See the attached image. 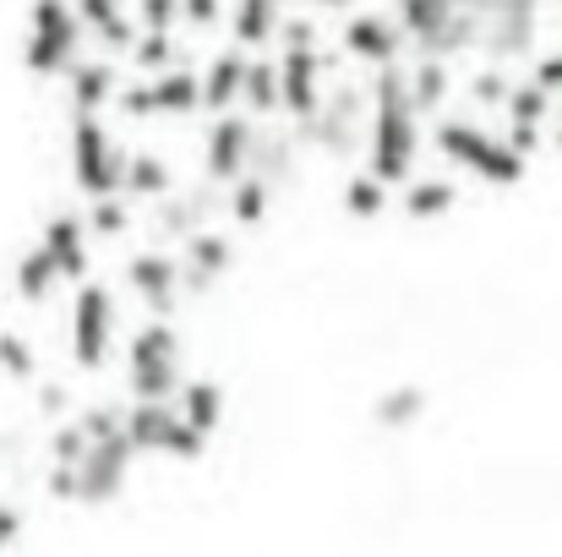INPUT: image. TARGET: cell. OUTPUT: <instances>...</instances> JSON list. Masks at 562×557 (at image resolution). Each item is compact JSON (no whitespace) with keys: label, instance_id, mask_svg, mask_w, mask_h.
Here are the masks:
<instances>
[{"label":"cell","instance_id":"ba28073f","mask_svg":"<svg viewBox=\"0 0 562 557\" xmlns=\"http://www.w3.org/2000/svg\"><path fill=\"white\" fill-rule=\"evenodd\" d=\"M251 154H257V132L240 121V115H224L213 132H207V176L213 181H235L251 170Z\"/></svg>","mask_w":562,"mask_h":557},{"label":"cell","instance_id":"44dd1931","mask_svg":"<svg viewBox=\"0 0 562 557\" xmlns=\"http://www.w3.org/2000/svg\"><path fill=\"white\" fill-rule=\"evenodd\" d=\"M453 181H415L404 191V208H409V219H442L448 208H453Z\"/></svg>","mask_w":562,"mask_h":557},{"label":"cell","instance_id":"5b68a950","mask_svg":"<svg viewBox=\"0 0 562 557\" xmlns=\"http://www.w3.org/2000/svg\"><path fill=\"white\" fill-rule=\"evenodd\" d=\"M77 181L88 186L93 197H110V191H121L126 186V165H132V154L126 148H115L110 143V132L93 121V115H82L77 121Z\"/></svg>","mask_w":562,"mask_h":557},{"label":"cell","instance_id":"277c9868","mask_svg":"<svg viewBox=\"0 0 562 557\" xmlns=\"http://www.w3.org/2000/svg\"><path fill=\"white\" fill-rule=\"evenodd\" d=\"M126 437H132V448H159V454H176V459H196L202 443H207L181 415L176 399H137V410L126 415Z\"/></svg>","mask_w":562,"mask_h":557},{"label":"cell","instance_id":"6da1fadb","mask_svg":"<svg viewBox=\"0 0 562 557\" xmlns=\"http://www.w3.org/2000/svg\"><path fill=\"white\" fill-rule=\"evenodd\" d=\"M372 88V176L382 181H409V165H415V148H420V132H415V93H409V77L398 66H376Z\"/></svg>","mask_w":562,"mask_h":557},{"label":"cell","instance_id":"4316f807","mask_svg":"<svg viewBox=\"0 0 562 557\" xmlns=\"http://www.w3.org/2000/svg\"><path fill=\"white\" fill-rule=\"evenodd\" d=\"M187 257H191V274H196V279H207V274H218V268L229 263V246H224L218 235H191Z\"/></svg>","mask_w":562,"mask_h":557},{"label":"cell","instance_id":"e0dca14e","mask_svg":"<svg viewBox=\"0 0 562 557\" xmlns=\"http://www.w3.org/2000/svg\"><path fill=\"white\" fill-rule=\"evenodd\" d=\"M71 99H77V115H99L110 99H115V77H110V66H77L71 71Z\"/></svg>","mask_w":562,"mask_h":557},{"label":"cell","instance_id":"d590c367","mask_svg":"<svg viewBox=\"0 0 562 557\" xmlns=\"http://www.w3.org/2000/svg\"><path fill=\"white\" fill-rule=\"evenodd\" d=\"M558 143H562V126H558Z\"/></svg>","mask_w":562,"mask_h":557},{"label":"cell","instance_id":"f1b7e54d","mask_svg":"<svg viewBox=\"0 0 562 557\" xmlns=\"http://www.w3.org/2000/svg\"><path fill=\"white\" fill-rule=\"evenodd\" d=\"M55 279H60V268H55L49 252H33V257L22 263V296H49Z\"/></svg>","mask_w":562,"mask_h":557},{"label":"cell","instance_id":"603a6c76","mask_svg":"<svg viewBox=\"0 0 562 557\" xmlns=\"http://www.w3.org/2000/svg\"><path fill=\"white\" fill-rule=\"evenodd\" d=\"M121 191H137V197H165V191H170V170H165V159H154V154L132 159V165H126V186H121Z\"/></svg>","mask_w":562,"mask_h":557},{"label":"cell","instance_id":"f546056e","mask_svg":"<svg viewBox=\"0 0 562 557\" xmlns=\"http://www.w3.org/2000/svg\"><path fill=\"white\" fill-rule=\"evenodd\" d=\"M93 230H99V235L126 230V202H121V191H110V197H99V202H93Z\"/></svg>","mask_w":562,"mask_h":557},{"label":"cell","instance_id":"8992f818","mask_svg":"<svg viewBox=\"0 0 562 557\" xmlns=\"http://www.w3.org/2000/svg\"><path fill=\"white\" fill-rule=\"evenodd\" d=\"M77 38H82L77 11H66L60 0H38V11H33V49H27V60H33L38 71H66V66H77Z\"/></svg>","mask_w":562,"mask_h":557},{"label":"cell","instance_id":"d6986e66","mask_svg":"<svg viewBox=\"0 0 562 557\" xmlns=\"http://www.w3.org/2000/svg\"><path fill=\"white\" fill-rule=\"evenodd\" d=\"M240 99L257 110V115H268V110H279V66L273 60H246V82H240Z\"/></svg>","mask_w":562,"mask_h":557},{"label":"cell","instance_id":"9a60e30c","mask_svg":"<svg viewBox=\"0 0 562 557\" xmlns=\"http://www.w3.org/2000/svg\"><path fill=\"white\" fill-rule=\"evenodd\" d=\"M279 0H235V38L251 49V44H268L279 33Z\"/></svg>","mask_w":562,"mask_h":557},{"label":"cell","instance_id":"e575fe53","mask_svg":"<svg viewBox=\"0 0 562 557\" xmlns=\"http://www.w3.org/2000/svg\"><path fill=\"white\" fill-rule=\"evenodd\" d=\"M317 5H323V11H345L350 0H317Z\"/></svg>","mask_w":562,"mask_h":557},{"label":"cell","instance_id":"4dcf8cb0","mask_svg":"<svg viewBox=\"0 0 562 557\" xmlns=\"http://www.w3.org/2000/svg\"><path fill=\"white\" fill-rule=\"evenodd\" d=\"M181 16V0H143V27H159L170 33V22Z\"/></svg>","mask_w":562,"mask_h":557},{"label":"cell","instance_id":"d4e9b609","mask_svg":"<svg viewBox=\"0 0 562 557\" xmlns=\"http://www.w3.org/2000/svg\"><path fill=\"white\" fill-rule=\"evenodd\" d=\"M382 176H356L350 181V191H345V208L356 213V219H376L382 213V202H387V191H382Z\"/></svg>","mask_w":562,"mask_h":557},{"label":"cell","instance_id":"cb8c5ba5","mask_svg":"<svg viewBox=\"0 0 562 557\" xmlns=\"http://www.w3.org/2000/svg\"><path fill=\"white\" fill-rule=\"evenodd\" d=\"M420 410H426V393H420V388H393V393L376 399V421H382V426H404V421H415Z\"/></svg>","mask_w":562,"mask_h":557},{"label":"cell","instance_id":"836d02e7","mask_svg":"<svg viewBox=\"0 0 562 557\" xmlns=\"http://www.w3.org/2000/svg\"><path fill=\"white\" fill-rule=\"evenodd\" d=\"M0 361H5V367H11V371H27V367H33V361L22 356V345H11V339L0 345Z\"/></svg>","mask_w":562,"mask_h":557},{"label":"cell","instance_id":"9c48e42d","mask_svg":"<svg viewBox=\"0 0 562 557\" xmlns=\"http://www.w3.org/2000/svg\"><path fill=\"white\" fill-rule=\"evenodd\" d=\"M110 334H115V307L99 285H88L77 296V361L82 367H99L104 350H110Z\"/></svg>","mask_w":562,"mask_h":557},{"label":"cell","instance_id":"484cf974","mask_svg":"<svg viewBox=\"0 0 562 557\" xmlns=\"http://www.w3.org/2000/svg\"><path fill=\"white\" fill-rule=\"evenodd\" d=\"M268 213V186H262V176L251 170V176H235V219L240 224H257Z\"/></svg>","mask_w":562,"mask_h":557},{"label":"cell","instance_id":"30bf717a","mask_svg":"<svg viewBox=\"0 0 562 557\" xmlns=\"http://www.w3.org/2000/svg\"><path fill=\"white\" fill-rule=\"evenodd\" d=\"M345 44H350V55H361L372 66H393L398 60V44H404V27L387 22V16H376V11H361V16H350Z\"/></svg>","mask_w":562,"mask_h":557},{"label":"cell","instance_id":"83f0119b","mask_svg":"<svg viewBox=\"0 0 562 557\" xmlns=\"http://www.w3.org/2000/svg\"><path fill=\"white\" fill-rule=\"evenodd\" d=\"M132 55H137V66H143V71L154 77V71H165V66L176 60V44H170V33H159V27H148V33L137 38V49H132Z\"/></svg>","mask_w":562,"mask_h":557},{"label":"cell","instance_id":"7a4b0ae2","mask_svg":"<svg viewBox=\"0 0 562 557\" xmlns=\"http://www.w3.org/2000/svg\"><path fill=\"white\" fill-rule=\"evenodd\" d=\"M437 148H442L453 165H464L470 176H481V181L508 186L525 176V154H519L514 143H503L497 132H486V126L442 121V126H437Z\"/></svg>","mask_w":562,"mask_h":557},{"label":"cell","instance_id":"ac0fdd59","mask_svg":"<svg viewBox=\"0 0 562 557\" xmlns=\"http://www.w3.org/2000/svg\"><path fill=\"white\" fill-rule=\"evenodd\" d=\"M77 22L110 44H132V22L121 16V0H77Z\"/></svg>","mask_w":562,"mask_h":557},{"label":"cell","instance_id":"7402d4cb","mask_svg":"<svg viewBox=\"0 0 562 557\" xmlns=\"http://www.w3.org/2000/svg\"><path fill=\"white\" fill-rule=\"evenodd\" d=\"M547 110H552V93H547L541 82L508 88V115H514V126H541V121H547Z\"/></svg>","mask_w":562,"mask_h":557},{"label":"cell","instance_id":"2e32d148","mask_svg":"<svg viewBox=\"0 0 562 557\" xmlns=\"http://www.w3.org/2000/svg\"><path fill=\"white\" fill-rule=\"evenodd\" d=\"M176 404H181V415H187L191 426L207 437V432L218 426V415H224V388H218V382H187V388L176 393Z\"/></svg>","mask_w":562,"mask_h":557},{"label":"cell","instance_id":"d6a6232c","mask_svg":"<svg viewBox=\"0 0 562 557\" xmlns=\"http://www.w3.org/2000/svg\"><path fill=\"white\" fill-rule=\"evenodd\" d=\"M181 11H187L191 22H207V27L218 22V0H181Z\"/></svg>","mask_w":562,"mask_h":557},{"label":"cell","instance_id":"ffe728a7","mask_svg":"<svg viewBox=\"0 0 562 557\" xmlns=\"http://www.w3.org/2000/svg\"><path fill=\"white\" fill-rule=\"evenodd\" d=\"M409 93H415V110H437L448 99V66H442V55H426L409 71Z\"/></svg>","mask_w":562,"mask_h":557},{"label":"cell","instance_id":"5bb4252c","mask_svg":"<svg viewBox=\"0 0 562 557\" xmlns=\"http://www.w3.org/2000/svg\"><path fill=\"white\" fill-rule=\"evenodd\" d=\"M44 252L55 257L60 279H77V274L88 268V241H82V224H77V219H55V224H49V235H44Z\"/></svg>","mask_w":562,"mask_h":557},{"label":"cell","instance_id":"7c38bea8","mask_svg":"<svg viewBox=\"0 0 562 557\" xmlns=\"http://www.w3.org/2000/svg\"><path fill=\"white\" fill-rule=\"evenodd\" d=\"M240 82H246V55H240V49L213 55V60H207V71L196 77V88H202V104H207V110H229V104L240 99Z\"/></svg>","mask_w":562,"mask_h":557},{"label":"cell","instance_id":"3957f363","mask_svg":"<svg viewBox=\"0 0 562 557\" xmlns=\"http://www.w3.org/2000/svg\"><path fill=\"white\" fill-rule=\"evenodd\" d=\"M126 371H132V393L137 399H176L181 393V345H176V334L165 323H148L132 339Z\"/></svg>","mask_w":562,"mask_h":557},{"label":"cell","instance_id":"1f68e13d","mask_svg":"<svg viewBox=\"0 0 562 557\" xmlns=\"http://www.w3.org/2000/svg\"><path fill=\"white\" fill-rule=\"evenodd\" d=\"M536 82H541V88L558 99V93H562V55H547V60L536 66Z\"/></svg>","mask_w":562,"mask_h":557},{"label":"cell","instance_id":"52a82bcc","mask_svg":"<svg viewBox=\"0 0 562 557\" xmlns=\"http://www.w3.org/2000/svg\"><path fill=\"white\" fill-rule=\"evenodd\" d=\"M323 66H317V49L312 44H284L279 55V104L301 121H317L323 110Z\"/></svg>","mask_w":562,"mask_h":557},{"label":"cell","instance_id":"8fae6325","mask_svg":"<svg viewBox=\"0 0 562 557\" xmlns=\"http://www.w3.org/2000/svg\"><path fill=\"white\" fill-rule=\"evenodd\" d=\"M143 104H148V115H187L202 104V88H196V77L191 71H154L148 82H143Z\"/></svg>","mask_w":562,"mask_h":557},{"label":"cell","instance_id":"4fadbf2b","mask_svg":"<svg viewBox=\"0 0 562 557\" xmlns=\"http://www.w3.org/2000/svg\"><path fill=\"white\" fill-rule=\"evenodd\" d=\"M176 279H181V263H170V257H137L132 263V285L143 290V301L154 307V312H170L176 307Z\"/></svg>","mask_w":562,"mask_h":557}]
</instances>
